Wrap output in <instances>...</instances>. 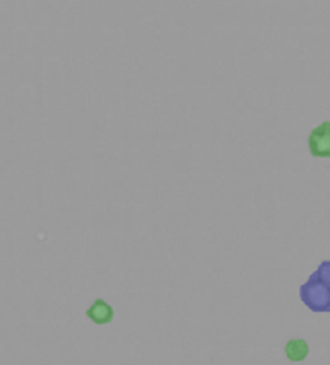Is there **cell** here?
<instances>
[{
  "label": "cell",
  "mask_w": 330,
  "mask_h": 365,
  "mask_svg": "<svg viewBox=\"0 0 330 365\" xmlns=\"http://www.w3.org/2000/svg\"><path fill=\"white\" fill-rule=\"evenodd\" d=\"M310 154L316 158H329L330 156V121H322L318 128H314L308 138Z\"/></svg>",
  "instance_id": "7a4b0ae2"
},
{
  "label": "cell",
  "mask_w": 330,
  "mask_h": 365,
  "mask_svg": "<svg viewBox=\"0 0 330 365\" xmlns=\"http://www.w3.org/2000/svg\"><path fill=\"white\" fill-rule=\"evenodd\" d=\"M285 355H287L289 361L301 364V361H306L308 355H310V345H308L304 339H289V341L285 343Z\"/></svg>",
  "instance_id": "277c9868"
},
{
  "label": "cell",
  "mask_w": 330,
  "mask_h": 365,
  "mask_svg": "<svg viewBox=\"0 0 330 365\" xmlns=\"http://www.w3.org/2000/svg\"><path fill=\"white\" fill-rule=\"evenodd\" d=\"M329 267L330 263H322L320 269L308 279V283L301 287L299 296L304 304L314 312H326L330 308L329 299Z\"/></svg>",
  "instance_id": "6da1fadb"
},
{
  "label": "cell",
  "mask_w": 330,
  "mask_h": 365,
  "mask_svg": "<svg viewBox=\"0 0 330 365\" xmlns=\"http://www.w3.org/2000/svg\"><path fill=\"white\" fill-rule=\"evenodd\" d=\"M86 318L91 320V322H95V324H99V327H105V324H111L113 322V318H115V310H113V306L107 302V299H95L88 308H86Z\"/></svg>",
  "instance_id": "3957f363"
}]
</instances>
